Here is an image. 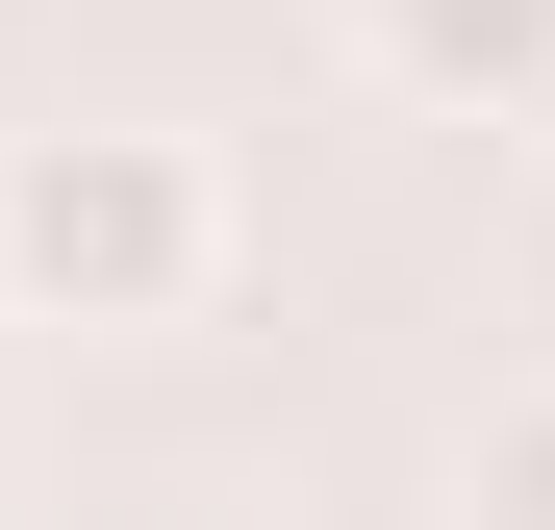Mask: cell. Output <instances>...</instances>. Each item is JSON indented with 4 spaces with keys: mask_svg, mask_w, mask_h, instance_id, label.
<instances>
[{
    "mask_svg": "<svg viewBox=\"0 0 555 530\" xmlns=\"http://www.w3.org/2000/svg\"><path fill=\"white\" fill-rule=\"evenodd\" d=\"M228 152L203 127H152V102H76V127H0V303L76 328V353H152V328H203L228 303Z\"/></svg>",
    "mask_w": 555,
    "mask_h": 530,
    "instance_id": "1",
    "label": "cell"
},
{
    "mask_svg": "<svg viewBox=\"0 0 555 530\" xmlns=\"http://www.w3.org/2000/svg\"><path fill=\"white\" fill-rule=\"evenodd\" d=\"M353 76L429 127H555V0H353Z\"/></svg>",
    "mask_w": 555,
    "mask_h": 530,
    "instance_id": "2",
    "label": "cell"
},
{
    "mask_svg": "<svg viewBox=\"0 0 555 530\" xmlns=\"http://www.w3.org/2000/svg\"><path fill=\"white\" fill-rule=\"evenodd\" d=\"M454 530H555V379H505L454 429Z\"/></svg>",
    "mask_w": 555,
    "mask_h": 530,
    "instance_id": "3",
    "label": "cell"
}]
</instances>
